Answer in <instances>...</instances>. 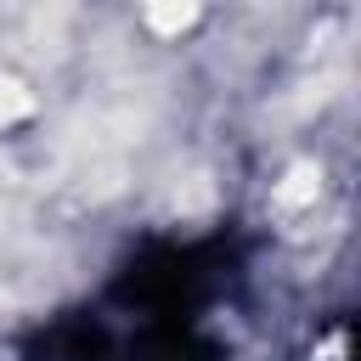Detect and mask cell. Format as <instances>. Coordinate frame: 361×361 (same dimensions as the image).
<instances>
[{"label": "cell", "mask_w": 361, "mask_h": 361, "mask_svg": "<svg viewBox=\"0 0 361 361\" xmlns=\"http://www.w3.org/2000/svg\"><path fill=\"white\" fill-rule=\"evenodd\" d=\"M192 17H197V0H147V23L158 34H180L192 28Z\"/></svg>", "instance_id": "cell-2"}, {"label": "cell", "mask_w": 361, "mask_h": 361, "mask_svg": "<svg viewBox=\"0 0 361 361\" xmlns=\"http://www.w3.org/2000/svg\"><path fill=\"white\" fill-rule=\"evenodd\" d=\"M316 192H322V169L316 164H293L288 175H282V186H276V209L282 214H293V209H305V203H316Z\"/></svg>", "instance_id": "cell-1"}, {"label": "cell", "mask_w": 361, "mask_h": 361, "mask_svg": "<svg viewBox=\"0 0 361 361\" xmlns=\"http://www.w3.org/2000/svg\"><path fill=\"white\" fill-rule=\"evenodd\" d=\"M28 113H34L28 85H23V79H11V73H0V124H17V118H28Z\"/></svg>", "instance_id": "cell-3"}]
</instances>
